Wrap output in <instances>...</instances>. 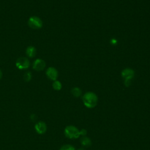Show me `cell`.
<instances>
[{
    "mask_svg": "<svg viewBox=\"0 0 150 150\" xmlns=\"http://www.w3.org/2000/svg\"><path fill=\"white\" fill-rule=\"evenodd\" d=\"M84 105L88 108L95 107L98 103V97L94 93L88 91L82 97Z\"/></svg>",
    "mask_w": 150,
    "mask_h": 150,
    "instance_id": "cell-1",
    "label": "cell"
},
{
    "mask_svg": "<svg viewBox=\"0 0 150 150\" xmlns=\"http://www.w3.org/2000/svg\"><path fill=\"white\" fill-rule=\"evenodd\" d=\"M135 72L131 68H125L121 71V75L124 80V84L126 87H129L131 84V80L134 77Z\"/></svg>",
    "mask_w": 150,
    "mask_h": 150,
    "instance_id": "cell-2",
    "label": "cell"
},
{
    "mask_svg": "<svg viewBox=\"0 0 150 150\" xmlns=\"http://www.w3.org/2000/svg\"><path fill=\"white\" fill-rule=\"evenodd\" d=\"M65 136L70 139H76L80 137V130L74 125H68L64 130Z\"/></svg>",
    "mask_w": 150,
    "mask_h": 150,
    "instance_id": "cell-3",
    "label": "cell"
},
{
    "mask_svg": "<svg viewBox=\"0 0 150 150\" xmlns=\"http://www.w3.org/2000/svg\"><path fill=\"white\" fill-rule=\"evenodd\" d=\"M28 25L33 29H38L42 27L43 23L42 20L37 16H31L28 20Z\"/></svg>",
    "mask_w": 150,
    "mask_h": 150,
    "instance_id": "cell-4",
    "label": "cell"
},
{
    "mask_svg": "<svg viewBox=\"0 0 150 150\" xmlns=\"http://www.w3.org/2000/svg\"><path fill=\"white\" fill-rule=\"evenodd\" d=\"M30 66L29 60L24 57H21L18 58L16 62V66L20 70L27 69Z\"/></svg>",
    "mask_w": 150,
    "mask_h": 150,
    "instance_id": "cell-5",
    "label": "cell"
},
{
    "mask_svg": "<svg viewBox=\"0 0 150 150\" xmlns=\"http://www.w3.org/2000/svg\"><path fill=\"white\" fill-rule=\"evenodd\" d=\"M46 76L49 79H50L52 80H56L57 77H58V71L57 70L53 67H50L47 68L46 71Z\"/></svg>",
    "mask_w": 150,
    "mask_h": 150,
    "instance_id": "cell-6",
    "label": "cell"
},
{
    "mask_svg": "<svg viewBox=\"0 0 150 150\" xmlns=\"http://www.w3.org/2000/svg\"><path fill=\"white\" fill-rule=\"evenodd\" d=\"M46 63L42 59H38L35 60L33 64V69L36 71H41L45 69Z\"/></svg>",
    "mask_w": 150,
    "mask_h": 150,
    "instance_id": "cell-7",
    "label": "cell"
},
{
    "mask_svg": "<svg viewBox=\"0 0 150 150\" xmlns=\"http://www.w3.org/2000/svg\"><path fill=\"white\" fill-rule=\"evenodd\" d=\"M35 129L37 133L43 134L46 132L47 130V125L43 121H39L35 125Z\"/></svg>",
    "mask_w": 150,
    "mask_h": 150,
    "instance_id": "cell-8",
    "label": "cell"
},
{
    "mask_svg": "<svg viewBox=\"0 0 150 150\" xmlns=\"http://www.w3.org/2000/svg\"><path fill=\"white\" fill-rule=\"evenodd\" d=\"M80 143L83 146H85V147H89L91 145V139L86 136H83L81 138Z\"/></svg>",
    "mask_w": 150,
    "mask_h": 150,
    "instance_id": "cell-9",
    "label": "cell"
},
{
    "mask_svg": "<svg viewBox=\"0 0 150 150\" xmlns=\"http://www.w3.org/2000/svg\"><path fill=\"white\" fill-rule=\"evenodd\" d=\"M26 53L28 57H33L36 55V50L35 47H33L32 46H30L27 47V49L26 50Z\"/></svg>",
    "mask_w": 150,
    "mask_h": 150,
    "instance_id": "cell-10",
    "label": "cell"
},
{
    "mask_svg": "<svg viewBox=\"0 0 150 150\" xmlns=\"http://www.w3.org/2000/svg\"><path fill=\"white\" fill-rule=\"evenodd\" d=\"M71 94L76 97H79L80 96H81L82 94V91L81 89L77 87L73 88L71 90Z\"/></svg>",
    "mask_w": 150,
    "mask_h": 150,
    "instance_id": "cell-11",
    "label": "cell"
},
{
    "mask_svg": "<svg viewBox=\"0 0 150 150\" xmlns=\"http://www.w3.org/2000/svg\"><path fill=\"white\" fill-rule=\"evenodd\" d=\"M52 87L55 90H57V91H59V90H60L62 89V83L58 81V80H54L52 84Z\"/></svg>",
    "mask_w": 150,
    "mask_h": 150,
    "instance_id": "cell-12",
    "label": "cell"
},
{
    "mask_svg": "<svg viewBox=\"0 0 150 150\" xmlns=\"http://www.w3.org/2000/svg\"><path fill=\"white\" fill-rule=\"evenodd\" d=\"M60 150H76L74 147L73 146H72L70 144H66V145H63Z\"/></svg>",
    "mask_w": 150,
    "mask_h": 150,
    "instance_id": "cell-13",
    "label": "cell"
},
{
    "mask_svg": "<svg viewBox=\"0 0 150 150\" xmlns=\"http://www.w3.org/2000/svg\"><path fill=\"white\" fill-rule=\"evenodd\" d=\"M32 79V74L30 72H26L23 75V79L25 81L28 82L29 81Z\"/></svg>",
    "mask_w": 150,
    "mask_h": 150,
    "instance_id": "cell-14",
    "label": "cell"
},
{
    "mask_svg": "<svg viewBox=\"0 0 150 150\" xmlns=\"http://www.w3.org/2000/svg\"><path fill=\"white\" fill-rule=\"evenodd\" d=\"M87 134V130L85 129H82L80 131V135L83 136H86Z\"/></svg>",
    "mask_w": 150,
    "mask_h": 150,
    "instance_id": "cell-15",
    "label": "cell"
},
{
    "mask_svg": "<svg viewBox=\"0 0 150 150\" xmlns=\"http://www.w3.org/2000/svg\"><path fill=\"white\" fill-rule=\"evenodd\" d=\"M117 40H116V39H111V44H112V45H115V44H116V43H117Z\"/></svg>",
    "mask_w": 150,
    "mask_h": 150,
    "instance_id": "cell-16",
    "label": "cell"
},
{
    "mask_svg": "<svg viewBox=\"0 0 150 150\" xmlns=\"http://www.w3.org/2000/svg\"><path fill=\"white\" fill-rule=\"evenodd\" d=\"M2 73L1 70H0V80H1V78H2Z\"/></svg>",
    "mask_w": 150,
    "mask_h": 150,
    "instance_id": "cell-17",
    "label": "cell"
},
{
    "mask_svg": "<svg viewBox=\"0 0 150 150\" xmlns=\"http://www.w3.org/2000/svg\"><path fill=\"white\" fill-rule=\"evenodd\" d=\"M77 150H86L84 148H79V149H77Z\"/></svg>",
    "mask_w": 150,
    "mask_h": 150,
    "instance_id": "cell-18",
    "label": "cell"
}]
</instances>
